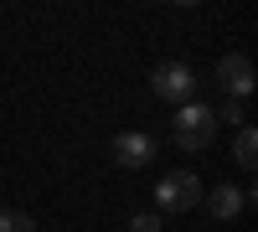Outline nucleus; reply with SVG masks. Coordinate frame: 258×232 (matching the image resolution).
I'll use <instances>...</instances> for the list:
<instances>
[{
    "label": "nucleus",
    "instance_id": "1a4fd4ad",
    "mask_svg": "<svg viewBox=\"0 0 258 232\" xmlns=\"http://www.w3.org/2000/svg\"><path fill=\"white\" fill-rule=\"evenodd\" d=\"M212 114H217V124H238V129L248 124V119H243V103H238V98H222V109H212Z\"/></svg>",
    "mask_w": 258,
    "mask_h": 232
},
{
    "label": "nucleus",
    "instance_id": "f257e3e1",
    "mask_svg": "<svg viewBox=\"0 0 258 232\" xmlns=\"http://www.w3.org/2000/svg\"><path fill=\"white\" fill-rule=\"evenodd\" d=\"M170 124H176V129H170L176 144L191 150V155H197V150H212V139H217V114H212L207 103H181Z\"/></svg>",
    "mask_w": 258,
    "mask_h": 232
},
{
    "label": "nucleus",
    "instance_id": "39448f33",
    "mask_svg": "<svg viewBox=\"0 0 258 232\" xmlns=\"http://www.w3.org/2000/svg\"><path fill=\"white\" fill-rule=\"evenodd\" d=\"M114 165H124V171H140V165H150L155 160V139H150L145 129H124V134H114Z\"/></svg>",
    "mask_w": 258,
    "mask_h": 232
},
{
    "label": "nucleus",
    "instance_id": "9d476101",
    "mask_svg": "<svg viewBox=\"0 0 258 232\" xmlns=\"http://www.w3.org/2000/svg\"><path fill=\"white\" fill-rule=\"evenodd\" d=\"M129 232H160V212H140V217H129Z\"/></svg>",
    "mask_w": 258,
    "mask_h": 232
},
{
    "label": "nucleus",
    "instance_id": "20e7f679",
    "mask_svg": "<svg viewBox=\"0 0 258 232\" xmlns=\"http://www.w3.org/2000/svg\"><path fill=\"white\" fill-rule=\"evenodd\" d=\"M253 83H258V78H253V62H248L243 52H227V57L217 62V88H222V98H238V103H243V98L253 93Z\"/></svg>",
    "mask_w": 258,
    "mask_h": 232
},
{
    "label": "nucleus",
    "instance_id": "7ed1b4c3",
    "mask_svg": "<svg viewBox=\"0 0 258 232\" xmlns=\"http://www.w3.org/2000/svg\"><path fill=\"white\" fill-rule=\"evenodd\" d=\"M155 206L160 212H191V206H202V181L191 171H165L155 181Z\"/></svg>",
    "mask_w": 258,
    "mask_h": 232
},
{
    "label": "nucleus",
    "instance_id": "423d86ee",
    "mask_svg": "<svg viewBox=\"0 0 258 232\" xmlns=\"http://www.w3.org/2000/svg\"><path fill=\"white\" fill-rule=\"evenodd\" d=\"M202 201H207V212L217 217V222H232V217H243V206H248V191H238V186H212V191H202Z\"/></svg>",
    "mask_w": 258,
    "mask_h": 232
},
{
    "label": "nucleus",
    "instance_id": "6e6552de",
    "mask_svg": "<svg viewBox=\"0 0 258 232\" xmlns=\"http://www.w3.org/2000/svg\"><path fill=\"white\" fill-rule=\"evenodd\" d=\"M0 232H36V222L26 212H16V206H0Z\"/></svg>",
    "mask_w": 258,
    "mask_h": 232
},
{
    "label": "nucleus",
    "instance_id": "0eeeda50",
    "mask_svg": "<svg viewBox=\"0 0 258 232\" xmlns=\"http://www.w3.org/2000/svg\"><path fill=\"white\" fill-rule=\"evenodd\" d=\"M232 160H238L243 171H253V165H258V129H253V124H243V129H238V139H232Z\"/></svg>",
    "mask_w": 258,
    "mask_h": 232
},
{
    "label": "nucleus",
    "instance_id": "f03ea898",
    "mask_svg": "<svg viewBox=\"0 0 258 232\" xmlns=\"http://www.w3.org/2000/svg\"><path fill=\"white\" fill-rule=\"evenodd\" d=\"M150 93L160 103H197V72L186 67V62H160L155 72H150Z\"/></svg>",
    "mask_w": 258,
    "mask_h": 232
}]
</instances>
